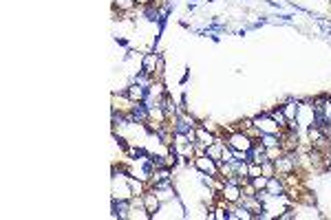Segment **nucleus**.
I'll use <instances>...</instances> for the list:
<instances>
[{
  "label": "nucleus",
  "instance_id": "obj_3",
  "mask_svg": "<svg viewBox=\"0 0 331 220\" xmlns=\"http://www.w3.org/2000/svg\"><path fill=\"white\" fill-rule=\"evenodd\" d=\"M241 196H243V192H241V185H236V183H230V181H223V187H221V198L225 203H232V205H236L238 201H241Z\"/></svg>",
  "mask_w": 331,
  "mask_h": 220
},
{
  "label": "nucleus",
  "instance_id": "obj_7",
  "mask_svg": "<svg viewBox=\"0 0 331 220\" xmlns=\"http://www.w3.org/2000/svg\"><path fill=\"white\" fill-rule=\"evenodd\" d=\"M161 57L157 53H146L142 59V73H148V75H155V66H159Z\"/></svg>",
  "mask_w": 331,
  "mask_h": 220
},
{
  "label": "nucleus",
  "instance_id": "obj_2",
  "mask_svg": "<svg viewBox=\"0 0 331 220\" xmlns=\"http://www.w3.org/2000/svg\"><path fill=\"white\" fill-rule=\"evenodd\" d=\"M195 165H197V170L203 172L205 176H216V178H218V161H214L212 156H208V154H199V156L195 159Z\"/></svg>",
  "mask_w": 331,
  "mask_h": 220
},
{
  "label": "nucleus",
  "instance_id": "obj_9",
  "mask_svg": "<svg viewBox=\"0 0 331 220\" xmlns=\"http://www.w3.org/2000/svg\"><path fill=\"white\" fill-rule=\"evenodd\" d=\"M126 97H128L132 104H139V102H144L146 99V88L144 86H139V84H132L130 88L126 90Z\"/></svg>",
  "mask_w": 331,
  "mask_h": 220
},
{
  "label": "nucleus",
  "instance_id": "obj_16",
  "mask_svg": "<svg viewBox=\"0 0 331 220\" xmlns=\"http://www.w3.org/2000/svg\"><path fill=\"white\" fill-rule=\"evenodd\" d=\"M261 174H263L261 165H258V163H254V161H252V163H247V176H250V178H256V176H261Z\"/></svg>",
  "mask_w": 331,
  "mask_h": 220
},
{
  "label": "nucleus",
  "instance_id": "obj_4",
  "mask_svg": "<svg viewBox=\"0 0 331 220\" xmlns=\"http://www.w3.org/2000/svg\"><path fill=\"white\" fill-rule=\"evenodd\" d=\"M274 163H276V174H283V176L294 174V170H296V159L291 156V152H287V154H281Z\"/></svg>",
  "mask_w": 331,
  "mask_h": 220
},
{
  "label": "nucleus",
  "instance_id": "obj_6",
  "mask_svg": "<svg viewBox=\"0 0 331 220\" xmlns=\"http://www.w3.org/2000/svg\"><path fill=\"white\" fill-rule=\"evenodd\" d=\"M265 194L271 196V198H278L285 194V181H281V178H274L271 176L267 181V187H265Z\"/></svg>",
  "mask_w": 331,
  "mask_h": 220
},
{
  "label": "nucleus",
  "instance_id": "obj_12",
  "mask_svg": "<svg viewBox=\"0 0 331 220\" xmlns=\"http://www.w3.org/2000/svg\"><path fill=\"white\" fill-rule=\"evenodd\" d=\"M126 183H128V190H130V194L132 196H144V183L142 181H135V178H126Z\"/></svg>",
  "mask_w": 331,
  "mask_h": 220
},
{
  "label": "nucleus",
  "instance_id": "obj_1",
  "mask_svg": "<svg viewBox=\"0 0 331 220\" xmlns=\"http://www.w3.org/2000/svg\"><path fill=\"white\" fill-rule=\"evenodd\" d=\"M254 143H256L254 139L243 130H234V132H230V137H228V145L234 152H250L254 148Z\"/></svg>",
  "mask_w": 331,
  "mask_h": 220
},
{
  "label": "nucleus",
  "instance_id": "obj_8",
  "mask_svg": "<svg viewBox=\"0 0 331 220\" xmlns=\"http://www.w3.org/2000/svg\"><path fill=\"white\" fill-rule=\"evenodd\" d=\"M159 198L155 192H144V196H142V203H144V209L148 211V214H155V211L159 209Z\"/></svg>",
  "mask_w": 331,
  "mask_h": 220
},
{
  "label": "nucleus",
  "instance_id": "obj_18",
  "mask_svg": "<svg viewBox=\"0 0 331 220\" xmlns=\"http://www.w3.org/2000/svg\"><path fill=\"white\" fill-rule=\"evenodd\" d=\"M135 3H139V5H146V3H148V0H135Z\"/></svg>",
  "mask_w": 331,
  "mask_h": 220
},
{
  "label": "nucleus",
  "instance_id": "obj_17",
  "mask_svg": "<svg viewBox=\"0 0 331 220\" xmlns=\"http://www.w3.org/2000/svg\"><path fill=\"white\" fill-rule=\"evenodd\" d=\"M115 7H119V11H128L135 7V0H115Z\"/></svg>",
  "mask_w": 331,
  "mask_h": 220
},
{
  "label": "nucleus",
  "instance_id": "obj_5",
  "mask_svg": "<svg viewBox=\"0 0 331 220\" xmlns=\"http://www.w3.org/2000/svg\"><path fill=\"white\" fill-rule=\"evenodd\" d=\"M195 141H199L201 145H205V148H208V145H212L216 141V137L212 135V132L205 128V125H197L195 128Z\"/></svg>",
  "mask_w": 331,
  "mask_h": 220
},
{
  "label": "nucleus",
  "instance_id": "obj_13",
  "mask_svg": "<svg viewBox=\"0 0 331 220\" xmlns=\"http://www.w3.org/2000/svg\"><path fill=\"white\" fill-rule=\"evenodd\" d=\"M265 148H274V145H281V135H261L258 139Z\"/></svg>",
  "mask_w": 331,
  "mask_h": 220
},
{
  "label": "nucleus",
  "instance_id": "obj_10",
  "mask_svg": "<svg viewBox=\"0 0 331 220\" xmlns=\"http://www.w3.org/2000/svg\"><path fill=\"white\" fill-rule=\"evenodd\" d=\"M223 148H225V141H214L212 145H208V148H205V154L212 156L214 161H221V152H223Z\"/></svg>",
  "mask_w": 331,
  "mask_h": 220
},
{
  "label": "nucleus",
  "instance_id": "obj_11",
  "mask_svg": "<svg viewBox=\"0 0 331 220\" xmlns=\"http://www.w3.org/2000/svg\"><path fill=\"white\" fill-rule=\"evenodd\" d=\"M281 110H283V115L287 117V121H294V119L298 117V102H287Z\"/></svg>",
  "mask_w": 331,
  "mask_h": 220
},
{
  "label": "nucleus",
  "instance_id": "obj_15",
  "mask_svg": "<svg viewBox=\"0 0 331 220\" xmlns=\"http://www.w3.org/2000/svg\"><path fill=\"white\" fill-rule=\"evenodd\" d=\"M250 181H252V185L256 187V192H265V187H267V181H269V178L261 174V176H256V178H250Z\"/></svg>",
  "mask_w": 331,
  "mask_h": 220
},
{
  "label": "nucleus",
  "instance_id": "obj_14",
  "mask_svg": "<svg viewBox=\"0 0 331 220\" xmlns=\"http://www.w3.org/2000/svg\"><path fill=\"white\" fill-rule=\"evenodd\" d=\"M261 170H263V176H267V178L276 176V163H274V161H265V163L261 165Z\"/></svg>",
  "mask_w": 331,
  "mask_h": 220
}]
</instances>
